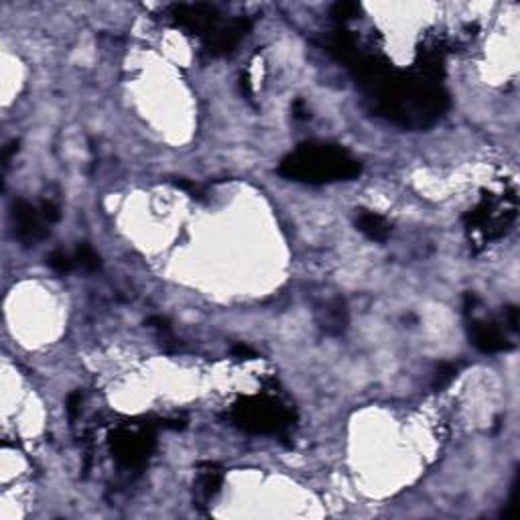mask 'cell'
Instances as JSON below:
<instances>
[{
  "label": "cell",
  "instance_id": "1",
  "mask_svg": "<svg viewBox=\"0 0 520 520\" xmlns=\"http://www.w3.org/2000/svg\"><path fill=\"white\" fill-rule=\"evenodd\" d=\"M276 171L285 179L320 185L356 179L362 173V165L341 146L327 142H305L287 155Z\"/></svg>",
  "mask_w": 520,
  "mask_h": 520
},
{
  "label": "cell",
  "instance_id": "2",
  "mask_svg": "<svg viewBox=\"0 0 520 520\" xmlns=\"http://www.w3.org/2000/svg\"><path fill=\"white\" fill-rule=\"evenodd\" d=\"M236 423L252 433H276L287 425V415L274 402L248 400L236 406Z\"/></svg>",
  "mask_w": 520,
  "mask_h": 520
},
{
  "label": "cell",
  "instance_id": "3",
  "mask_svg": "<svg viewBox=\"0 0 520 520\" xmlns=\"http://www.w3.org/2000/svg\"><path fill=\"white\" fill-rule=\"evenodd\" d=\"M12 224H14V236L27 246L37 244L39 240H43L49 234L47 228H45L47 222L41 216V211L25 199L14 201V205H12Z\"/></svg>",
  "mask_w": 520,
  "mask_h": 520
},
{
  "label": "cell",
  "instance_id": "4",
  "mask_svg": "<svg viewBox=\"0 0 520 520\" xmlns=\"http://www.w3.org/2000/svg\"><path fill=\"white\" fill-rule=\"evenodd\" d=\"M173 16L179 27L199 33V35H209L216 31L218 25V12L211 6L205 4H181L173 8Z\"/></svg>",
  "mask_w": 520,
  "mask_h": 520
},
{
  "label": "cell",
  "instance_id": "5",
  "mask_svg": "<svg viewBox=\"0 0 520 520\" xmlns=\"http://www.w3.org/2000/svg\"><path fill=\"white\" fill-rule=\"evenodd\" d=\"M153 437L146 435V431H130L125 433L120 439H116V455L120 461H125L127 465H136L142 463L148 457V450H151Z\"/></svg>",
  "mask_w": 520,
  "mask_h": 520
},
{
  "label": "cell",
  "instance_id": "6",
  "mask_svg": "<svg viewBox=\"0 0 520 520\" xmlns=\"http://www.w3.org/2000/svg\"><path fill=\"white\" fill-rule=\"evenodd\" d=\"M469 339L471 343L484 352V354H496V352H504L510 350L508 339L504 337V333L494 324H486V322H471L469 324Z\"/></svg>",
  "mask_w": 520,
  "mask_h": 520
},
{
  "label": "cell",
  "instance_id": "7",
  "mask_svg": "<svg viewBox=\"0 0 520 520\" xmlns=\"http://www.w3.org/2000/svg\"><path fill=\"white\" fill-rule=\"evenodd\" d=\"M250 31V23L244 21V18H234L228 27L220 29V31H213V37L211 41L207 43V49L213 53V55H220V53H228L232 51V47ZM211 35V33H209Z\"/></svg>",
  "mask_w": 520,
  "mask_h": 520
},
{
  "label": "cell",
  "instance_id": "8",
  "mask_svg": "<svg viewBox=\"0 0 520 520\" xmlns=\"http://www.w3.org/2000/svg\"><path fill=\"white\" fill-rule=\"evenodd\" d=\"M317 324L329 335H339L348 327V309L343 299L333 297L325 301L324 307L317 309Z\"/></svg>",
  "mask_w": 520,
  "mask_h": 520
},
{
  "label": "cell",
  "instance_id": "9",
  "mask_svg": "<svg viewBox=\"0 0 520 520\" xmlns=\"http://www.w3.org/2000/svg\"><path fill=\"white\" fill-rule=\"evenodd\" d=\"M356 228L372 242H385L390 236V224L378 213L360 209L356 213Z\"/></svg>",
  "mask_w": 520,
  "mask_h": 520
},
{
  "label": "cell",
  "instance_id": "10",
  "mask_svg": "<svg viewBox=\"0 0 520 520\" xmlns=\"http://www.w3.org/2000/svg\"><path fill=\"white\" fill-rule=\"evenodd\" d=\"M201 467H203V469H201L197 488H199L201 496L207 500V498H211L213 494H218V490H220V486H222V471L218 469L216 463H203Z\"/></svg>",
  "mask_w": 520,
  "mask_h": 520
},
{
  "label": "cell",
  "instance_id": "11",
  "mask_svg": "<svg viewBox=\"0 0 520 520\" xmlns=\"http://www.w3.org/2000/svg\"><path fill=\"white\" fill-rule=\"evenodd\" d=\"M73 260H75V264H79V266L86 268V270H98V268L102 266L100 257L96 255V250H94L90 244H79V246L75 248Z\"/></svg>",
  "mask_w": 520,
  "mask_h": 520
},
{
  "label": "cell",
  "instance_id": "12",
  "mask_svg": "<svg viewBox=\"0 0 520 520\" xmlns=\"http://www.w3.org/2000/svg\"><path fill=\"white\" fill-rule=\"evenodd\" d=\"M47 264H49L55 272L65 274V272H69V270L73 268L75 260L71 259L69 255L62 252V250H55V252H51V255L47 257Z\"/></svg>",
  "mask_w": 520,
  "mask_h": 520
},
{
  "label": "cell",
  "instance_id": "13",
  "mask_svg": "<svg viewBox=\"0 0 520 520\" xmlns=\"http://www.w3.org/2000/svg\"><path fill=\"white\" fill-rule=\"evenodd\" d=\"M331 14L337 21H350L360 14V6L356 2H337V4H333Z\"/></svg>",
  "mask_w": 520,
  "mask_h": 520
},
{
  "label": "cell",
  "instance_id": "14",
  "mask_svg": "<svg viewBox=\"0 0 520 520\" xmlns=\"http://www.w3.org/2000/svg\"><path fill=\"white\" fill-rule=\"evenodd\" d=\"M455 374H457V368H455L454 364H441L439 368H437V372H435V378H433V389L439 390L443 389V387H447L452 380L455 378Z\"/></svg>",
  "mask_w": 520,
  "mask_h": 520
},
{
  "label": "cell",
  "instance_id": "15",
  "mask_svg": "<svg viewBox=\"0 0 520 520\" xmlns=\"http://www.w3.org/2000/svg\"><path fill=\"white\" fill-rule=\"evenodd\" d=\"M39 211H41V216L45 218V222L51 226V224H55L60 218H62V213H60V207L53 203V201H43L41 203V207H39Z\"/></svg>",
  "mask_w": 520,
  "mask_h": 520
},
{
  "label": "cell",
  "instance_id": "16",
  "mask_svg": "<svg viewBox=\"0 0 520 520\" xmlns=\"http://www.w3.org/2000/svg\"><path fill=\"white\" fill-rule=\"evenodd\" d=\"M232 354H234L236 358H244V360H255V358H257V352H255L252 348L244 346V343L234 346V348H232Z\"/></svg>",
  "mask_w": 520,
  "mask_h": 520
},
{
  "label": "cell",
  "instance_id": "17",
  "mask_svg": "<svg viewBox=\"0 0 520 520\" xmlns=\"http://www.w3.org/2000/svg\"><path fill=\"white\" fill-rule=\"evenodd\" d=\"M81 404V394L79 392H73L69 394L67 398V413H69V419H75V413H77V406Z\"/></svg>",
  "mask_w": 520,
  "mask_h": 520
},
{
  "label": "cell",
  "instance_id": "18",
  "mask_svg": "<svg viewBox=\"0 0 520 520\" xmlns=\"http://www.w3.org/2000/svg\"><path fill=\"white\" fill-rule=\"evenodd\" d=\"M18 151V140H12V142H8L6 146H4V151H2V163H4V167L10 163V159H12V155Z\"/></svg>",
  "mask_w": 520,
  "mask_h": 520
},
{
  "label": "cell",
  "instance_id": "19",
  "mask_svg": "<svg viewBox=\"0 0 520 520\" xmlns=\"http://www.w3.org/2000/svg\"><path fill=\"white\" fill-rule=\"evenodd\" d=\"M504 313H506V320H508L510 329L517 331V329H519V309H517V307H508Z\"/></svg>",
  "mask_w": 520,
  "mask_h": 520
},
{
  "label": "cell",
  "instance_id": "20",
  "mask_svg": "<svg viewBox=\"0 0 520 520\" xmlns=\"http://www.w3.org/2000/svg\"><path fill=\"white\" fill-rule=\"evenodd\" d=\"M148 325L157 327V329H163V331H169V322L163 320V317H151L148 320Z\"/></svg>",
  "mask_w": 520,
  "mask_h": 520
}]
</instances>
